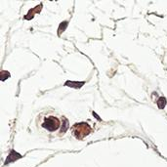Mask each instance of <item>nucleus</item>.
<instances>
[{"mask_svg":"<svg viewBox=\"0 0 167 167\" xmlns=\"http://www.w3.org/2000/svg\"><path fill=\"white\" fill-rule=\"evenodd\" d=\"M92 132L91 126L86 123V122H79L75 123L71 127V133L77 140L84 139L86 136H88Z\"/></svg>","mask_w":167,"mask_h":167,"instance_id":"2","label":"nucleus"},{"mask_svg":"<svg viewBox=\"0 0 167 167\" xmlns=\"http://www.w3.org/2000/svg\"><path fill=\"white\" fill-rule=\"evenodd\" d=\"M36 122L39 127L50 133L60 132L64 134L68 128L67 120L54 110H46L40 112L37 116Z\"/></svg>","mask_w":167,"mask_h":167,"instance_id":"1","label":"nucleus"}]
</instances>
